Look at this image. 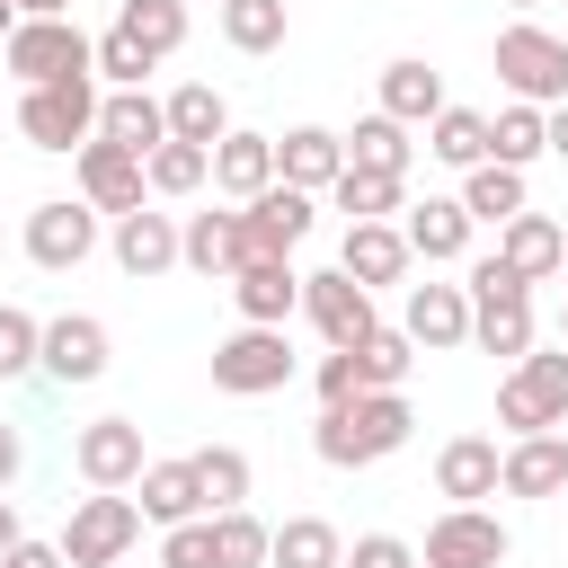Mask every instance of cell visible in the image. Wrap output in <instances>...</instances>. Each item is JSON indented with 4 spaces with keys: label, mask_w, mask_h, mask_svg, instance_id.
Listing matches in <instances>:
<instances>
[{
    "label": "cell",
    "mask_w": 568,
    "mask_h": 568,
    "mask_svg": "<svg viewBox=\"0 0 568 568\" xmlns=\"http://www.w3.org/2000/svg\"><path fill=\"white\" fill-rule=\"evenodd\" d=\"M408 399L399 390H364V399H346V408H320V426H311V444H320V462L328 470H364V462H390L399 444H408Z\"/></svg>",
    "instance_id": "1"
},
{
    "label": "cell",
    "mask_w": 568,
    "mask_h": 568,
    "mask_svg": "<svg viewBox=\"0 0 568 568\" xmlns=\"http://www.w3.org/2000/svg\"><path fill=\"white\" fill-rule=\"evenodd\" d=\"M98 71H80V80H36L27 98H18V133L36 142V151H80L89 133H98Z\"/></svg>",
    "instance_id": "2"
},
{
    "label": "cell",
    "mask_w": 568,
    "mask_h": 568,
    "mask_svg": "<svg viewBox=\"0 0 568 568\" xmlns=\"http://www.w3.org/2000/svg\"><path fill=\"white\" fill-rule=\"evenodd\" d=\"M133 541H142V497H124V488H89L71 506V524H62V559L71 568H115Z\"/></svg>",
    "instance_id": "3"
},
{
    "label": "cell",
    "mask_w": 568,
    "mask_h": 568,
    "mask_svg": "<svg viewBox=\"0 0 568 568\" xmlns=\"http://www.w3.org/2000/svg\"><path fill=\"white\" fill-rule=\"evenodd\" d=\"M497 426L506 435H550V426H568V346L559 355H524L506 382H497Z\"/></svg>",
    "instance_id": "4"
},
{
    "label": "cell",
    "mask_w": 568,
    "mask_h": 568,
    "mask_svg": "<svg viewBox=\"0 0 568 568\" xmlns=\"http://www.w3.org/2000/svg\"><path fill=\"white\" fill-rule=\"evenodd\" d=\"M0 62L36 89V80H80L98 71V36H80L71 18H18V36L0 44Z\"/></svg>",
    "instance_id": "5"
},
{
    "label": "cell",
    "mask_w": 568,
    "mask_h": 568,
    "mask_svg": "<svg viewBox=\"0 0 568 568\" xmlns=\"http://www.w3.org/2000/svg\"><path fill=\"white\" fill-rule=\"evenodd\" d=\"M284 382H293V346H284V328L240 320V328L213 346V390H231V399H266V390H284Z\"/></svg>",
    "instance_id": "6"
},
{
    "label": "cell",
    "mask_w": 568,
    "mask_h": 568,
    "mask_svg": "<svg viewBox=\"0 0 568 568\" xmlns=\"http://www.w3.org/2000/svg\"><path fill=\"white\" fill-rule=\"evenodd\" d=\"M497 80H506L524 106H559V98H568V44H559L550 27H532V18H515V27L497 36Z\"/></svg>",
    "instance_id": "7"
},
{
    "label": "cell",
    "mask_w": 568,
    "mask_h": 568,
    "mask_svg": "<svg viewBox=\"0 0 568 568\" xmlns=\"http://www.w3.org/2000/svg\"><path fill=\"white\" fill-rule=\"evenodd\" d=\"M311 222H320V213H311V186H284V178H275L266 195L240 204V240H248V257H293V248L311 240ZM248 257H240V266H248Z\"/></svg>",
    "instance_id": "8"
},
{
    "label": "cell",
    "mask_w": 568,
    "mask_h": 568,
    "mask_svg": "<svg viewBox=\"0 0 568 568\" xmlns=\"http://www.w3.org/2000/svg\"><path fill=\"white\" fill-rule=\"evenodd\" d=\"M71 160H80V195H89L98 213H133V204L151 195V160L124 151V142H106V133H89Z\"/></svg>",
    "instance_id": "9"
},
{
    "label": "cell",
    "mask_w": 568,
    "mask_h": 568,
    "mask_svg": "<svg viewBox=\"0 0 568 568\" xmlns=\"http://www.w3.org/2000/svg\"><path fill=\"white\" fill-rule=\"evenodd\" d=\"M515 541H506V524L488 515V506H444L435 524H426V568H497Z\"/></svg>",
    "instance_id": "10"
},
{
    "label": "cell",
    "mask_w": 568,
    "mask_h": 568,
    "mask_svg": "<svg viewBox=\"0 0 568 568\" xmlns=\"http://www.w3.org/2000/svg\"><path fill=\"white\" fill-rule=\"evenodd\" d=\"M89 248H98V204H89V195H80V204H71V195H53V204H36V213H27V257H36L44 275L80 266Z\"/></svg>",
    "instance_id": "11"
},
{
    "label": "cell",
    "mask_w": 568,
    "mask_h": 568,
    "mask_svg": "<svg viewBox=\"0 0 568 568\" xmlns=\"http://www.w3.org/2000/svg\"><path fill=\"white\" fill-rule=\"evenodd\" d=\"M302 311H311V328L328 337V346H364L382 320H373V293L346 275V266H328V275H302Z\"/></svg>",
    "instance_id": "12"
},
{
    "label": "cell",
    "mask_w": 568,
    "mask_h": 568,
    "mask_svg": "<svg viewBox=\"0 0 568 568\" xmlns=\"http://www.w3.org/2000/svg\"><path fill=\"white\" fill-rule=\"evenodd\" d=\"M71 462H80V479L89 488H133L151 462H142V426L133 417H89L80 435H71Z\"/></svg>",
    "instance_id": "13"
},
{
    "label": "cell",
    "mask_w": 568,
    "mask_h": 568,
    "mask_svg": "<svg viewBox=\"0 0 568 568\" xmlns=\"http://www.w3.org/2000/svg\"><path fill=\"white\" fill-rule=\"evenodd\" d=\"M115 266L124 275H169V266H186V231L169 222V213H151V204H133V213H115Z\"/></svg>",
    "instance_id": "14"
},
{
    "label": "cell",
    "mask_w": 568,
    "mask_h": 568,
    "mask_svg": "<svg viewBox=\"0 0 568 568\" xmlns=\"http://www.w3.org/2000/svg\"><path fill=\"white\" fill-rule=\"evenodd\" d=\"M435 488H444L453 506H479V497L506 488V453H497L488 435H453V444L435 453Z\"/></svg>",
    "instance_id": "15"
},
{
    "label": "cell",
    "mask_w": 568,
    "mask_h": 568,
    "mask_svg": "<svg viewBox=\"0 0 568 568\" xmlns=\"http://www.w3.org/2000/svg\"><path fill=\"white\" fill-rule=\"evenodd\" d=\"M133 488H142V524H160V532H169V524H195V515H213L195 453H186V462H151Z\"/></svg>",
    "instance_id": "16"
},
{
    "label": "cell",
    "mask_w": 568,
    "mask_h": 568,
    "mask_svg": "<svg viewBox=\"0 0 568 568\" xmlns=\"http://www.w3.org/2000/svg\"><path fill=\"white\" fill-rule=\"evenodd\" d=\"M337 169H346V133H328V124H293V133H275V178L284 186H337Z\"/></svg>",
    "instance_id": "17"
},
{
    "label": "cell",
    "mask_w": 568,
    "mask_h": 568,
    "mask_svg": "<svg viewBox=\"0 0 568 568\" xmlns=\"http://www.w3.org/2000/svg\"><path fill=\"white\" fill-rule=\"evenodd\" d=\"M408 257H417V248H408V231H399V222H346L337 266H346L364 293H373V284H399V275H408Z\"/></svg>",
    "instance_id": "18"
},
{
    "label": "cell",
    "mask_w": 568,
    "mask_h": 568,
    "mask_svg": "<svg viewBox=\"0 0 568 568\" xmlns=\"http://www.w3.org/2000/svg\"><path fill=\"white\" fill-rule=\"evenodd\" d=\"M231 302H240V320L284 328V311H302V275H293V257H248V266L231 275Z\"/></svg>",
    "instance_id": "19"
},
{
    "label": "cell",
    "mask_w": 568,
    "mask_h": 568,
    "mask_svg": "<svg viewBox=\"0 0 568 568\" xmlns=\"http://www.w3.org/2000/svg\"><path fill=\"white\" fill-rule=\"evenodd\" d=\"M426 355H444V346H462L470 337V284H408V320H399Z\"/></svg>",
    "instance_id": "20"
},
{
    "label": "cell",
    "mask_w": 568,
    "mask_h": 568,
    "mask_svg": "<svg viewBox=\"0 0 568 568\" xmlns=\"http://www.w3.org/2000/svg\"><path fill=\"white\" fill-rule=\"evenodd\" d=\"M44 373L53 382H98L106 373V320H89V311L44 320Z\"/></svg>",
    "instance_id": "21"
},
{
    "label": "cell",
    "mask_w": 568,
    "mask_h": 568,
    "mask_svg": "<svg viewBox=\"0 0 568 568\" xmlns=\"http://www.w3.org/2000/svg\"><path fill=\"white\" fill-rule=\"evenodd\" d=\"M408 248L426 257V266H453V257H470V204L462 195H426V204H408Z\"/></svg>",
    "instance_id": "22"
},
{
    "label": "cell",
    "mask_w": 568,
    "mask_h": 568,
    "mask_svg": "<svg viewBox=\"0 0 568 568\" xmlns=\"http://www.w3.org/2000/svg\"><path fill=\"white\" fill-rule=\"evenodd\" d=\"M453 98H444V71L435 62H417V53H399V62H382V115H399V124H435Z\"/></svg>",
    "instance_id": "23"
},
{
    "label": "cell",
    "mask_w": 568,
    "mask_h": 568,
    "mask_svg": "<svg viewBox=\"0 0 568 568\" xmlns=\"http://www.w3.org/2000/svg\"><path fill=\"white\" fill-rule=\"evenodd\" d=\"M98 133L151 160V151L169 142V98H151V89H106V106H98Z\"/></svg>",
    "instance_id": "24"
},
{
    "label": "cell",
    "mask_w": 568,
    "mask_h": 568,
    "mask_svg": "<svg viewBox=\"0 0 568 568\" xmlns=\"http://www.w3.org/2000/svg\"><path fill=\"white\" fill-rule=\"evenodd\" d=\"M497 257H506L524 284H541V275H559V266H568V240H559V222H550V213H515V222H497Z\"/></svg>",
    "instance_id": "25"
},
{
    "label": "cell",
    "mask_w": 568,
    "mask_h": 568,
    "mask_svg": "<svg viewBox=\"0 0 568 568\" xmlns=\"http://www.w3.org/2000/svg\"><path fill=\"white\" fill-rule=\"evenodd\" d=\"M470 337L506 364L532 355V293H470Z\"/></svg>",
    "instance_id": "26"
},
{
    "label": "cell",
    "mask_w": 568,
    "mask_h": 568,
    "mask_svg": "<svg viewBox=\"0 0 568 568\" xmlns=\"http://www.w3.org/2000/svg\"><path fill=\"white\" fill-rule=\"evenodd\" d=\"M568 488V435H515L506 444V497H559Z\"/></svg>",
    "instance_id": "27"
},
{
    "label": "cell",
    "mask_w": 568,
    "mask_h": 568,
    "mask_svg": "<svg viewBox=\"0 0 568 568\" xmlns=\"http://www.w3.org/2000/svg\"><path fill=\"white\" fill-rule=\"evenodd\" d=\"M213 186L240 195V204L266 195V186H275V133H222V142H213Z\"/></svg>",
    "instance_id": "28"
},
{
    "label": "cell",
    "mask_w": 568,
    "mask_h": 568,
    "mask_svg": "<svg viewBox=\"0 0 568 568\" xmlns=\"http://www.w3.org/2000/svg\"><path fill=\"white\" fill-rule=\"evenodd\" d=\"M266 568H346V541L320 515H284L275 541H266Z\"/></svg>",
    "instance_id": "29"
},
{
    "label": "cell",
    "mask_w": 568,
    "mask_h": 568,
    "mask_svg": "<svg viewBox=\"0 0 568 568\" xmlns=\"http://www.w3.org/2000/svg\"><path fill=\"white\" fill-rule=\"evenodd\" d=\"M541 151H550V106H524V98H515V106H497V115H488V160L532 169Z\"/></svg>",
    "instance_id": "30"
},
{
    "label": "cell",
    "mask_w": 568,
    "mask_h": 568,
    "mask_svg": "<svg viewBox=\"0 0 568 568\" xmlns=\"http://www.w3.org/2000/svg\"><path fill=\"white\" fill-rule=\"evenodd\" d=\"M408 160H417V142H408V124L399 115H364L355 133H346V169H382V178H408Z\"/></svg>",
    "instance_id": "31"
},
{
    "label": "cell",
    "mask_w": 568,
    "mask_h": 568,
    "mask_svg": "<svg viewBox=\"0 0 568 568\" xmlns=\"http://www.w3.org/2000/svg\"><path fill=\"white\" fill-rule=\"evenodd\" d=\"M248 240H240V213H186V266L195 275H240Z\"/></svg>",
    "instance_id": "32"
},
{
    "label": "cell",
    "mask_w": 568,
    "mask_h": 568,
    "mask_svg": "<svg viewBox=\"0 0 568 568\" xmlns=\"http://www.w3.org/2000/svg\"><path fill=\"white\" fill-rule=\"evenodd\" d=\"M169 133L213 151V142L231 133V106H222V89H213V80H186V89H169Z\"/></svg>",
    "instance_id": "33"
},
{
    "label": "cell",
    "mask_w": 568,
    "mask_h": 568,
    "mask_svg": "<svg viewBox=\"0 0 568 568\" xmlns=\"http://www.w3.org/2000/svg\"><path fill=\"white\" fill-rule=\"evenodd\" d=\"M337 213L346 222H390V213H408L399 195H408V178H382V169H337Z\"/></svg>",
    "instance_id": "34"
},
{
    "label": "cell",
    "mask_w": 568,
    "mask_h": 568,
    "mask_svg": "<svg viewBox=\"0 0 568 568\" xmlns=\"http://www.w3.org/2000/svg\"><path fill=\"white\" fill-rule=\"evenodd\" d=\"M462 204H470V222H515L524 213V169H506V160L462 169Z\"/></svg>",
    "instance_id": "35"
},
{
    "label": "cell",
    "mask_w": 568,
    "mask_h": 568,
    "mask_svg": "<svg viewBox=\"0 0 568 568\" xmlns=\"http://www.w3.org/2000/svg\"><path fill=\"white\" fill-rule=\"evenodd\" d=\"M115 27H124L151 62H169V53L186 44V0H124V9H115Z\"/></svg>",
    "instance_id": "36"
},
{
    "label": "cell",
    "mask_w": 568,
    "mask_h": 568,
    "mask_svg": "<svg viewBox=\"0 0 568 568\" xmlns=\"http://www.w3.org/2000/svg\"><path fill=\"white\" fill-rule=\"evenodd\" d=\"M426 151H435L444 169H479V160H488V115H479V106H444V115L426 124Z\"/></svg>",
    "instance_id": "37"
},
{
    "label": "cell",
    "mask_w": 568,
    "mask_h": 568,
    "mask_svg": "<svg viewBox=\"0 0 568 568\" xmlns=\"http://www.w3.org/2000/svg\"><path fill=\"white\" fill-rule=\"evenodd\" d=\"M284 0H222V36L240 44V53H275L284 44Z\"/></svg>",
    "instance_id": "38"
},
{
    "label": "cell",
    "mask_w": 568,
    "mask_h": 568,
    "mask_svg": "<svg viewBox=\"0 0 568 568\" xmlns=\"http://www.w3.org/2000/svg\"><path fill=\"white\" fill-rule=\"evenodd\" d=\"M27 373H44V320L0 302V382H27Z\"/></svg>",
    "instance_id": "39"
},
{
    "label": "cell",
    "mask_w": 568,
    "mask_h": 568,
    "mask_svg": "<svg viewBox=\"0 0 568 568\" xmlns=\"http://www.w3.org/2000/svg\"><path fill=\"white\" fill-rule=\"evenodd\" d=\"M204 178H213V151H204V142H178V133H169V142L151 151V195H195Z\"/></svg>",
    "instance_id": "40"
},
{
    "label": "cell",
    "mask_w": 568,
    "mask_h": 568,
    "mask_svg": "<svg viewBox=\"0 0 568 568\" xmlns=\"http://www.w3.org/2000/svg\"><path fill=\"white\" fill-rule=\"evenodd\" d=\"M266 541H275V532H266L248 506H222V515H213V550H222V568H266Z\"/></svg>",
    "instance_id": "41"
},
{
    "label": "cell",
    "mask_w": 568,
    "mask_h": 568,
    "mask_svg": "<svg viewBox=\"0 0 568 568\" xmlns=\"http://www.w3.org/2000/svg\"><path fill=\"white\" fill-rule=\"evenodd\" d=\"M355 355H364V382H373V390H399L408 364H417V337H408V328H373Z\"/></svg>",
    "instance_id": "42"
},
{
    "label": "cell",
    "mask_w": 568,
    "mask_h": 568,
    "mask_svg": "<svg viewBox=\"0 0 568 568\" xmlns=\"http://www.w3.org/2000/svg\"><path fill=\"white\" fill-rule=\"evenodd\" d=\"M195 470H204V497H213V515L248 497V453H240V444H204V453H195Z\"/></svg>",
    "instance_id": "43"
},
{
    "label": "cell",
    "mask_w": 568,
    "mask_h": 568,
    "mask_svg": "<svg viewBox=\"0 0 568 568\" xmlns=\"http://www.w3.org/2000/svg\"><path fill=\"white\" fill-rule=\"evenodd\" d=\"M160 568H222V550H213V515L169 524V532H160Z\"/></svg>",
    "instance_id": "44"
},
{
    "label": "cell",
    "mask_w": 568,
    "mask_h": 568,
    "mask_svg": "<svg viewBox=\"0 0 568 568\" xmlns=\"http://www.w3.org/2000/svg\"><path fill=\"white\" fill-rule=\"evenodd\" d=\"M142 71H151V53H142L124 27H106V36H98V80H106V89H142Z\"/></svg>",
    "instance_id": "45"
},
{
    "label": "cell",
    "mask_w": 568,
    "mask_h": 568,
    "mask_svg": "<svg viewBox=\"0 0 568 568\" xmlns=\"http://www.w3.org/2000/svg\"><path fill=\"white\" fill-rule=\"evenodd\" d=\"M373 382H364V355L355 346H328L320 355V408H346V399H364Z\"/></svg>",
    "instance_id": "46"
},
{
    "label": "cell",
    "mask_w": 568,
    "mask_h": 568,
    "mask_svg": "<svg viewBox=\"0 0 568 568\" xmlns=\"http://www.w3.org/2000/svg\"><path fill=\"white\" fill-rule=\"evenodd\" d=\"M346 568H417V550H408L399 532H364V541L346 550Z\"/></svg>",
    "instance_id": "47"
},
{
    "label": "cell",
    "mask_w": 568,
    "mask_h": 568,
    "mask_svg": "<svg viewBox=\"0 0 568 568\" xmlns=\"http://www.w3.org/2000/svg\"><path fill=\"white\" fill-rule=\"evenodd\" d=\"M0 568H71V559H62V541H18Z\"/></svg>",
    "instance_id": "48"
},
{
    "label": "cell",
    "mask_w": 568,
    "mask_h": 568,
    "mask_svg": "<svg viewBox=\"0 0 568 568\" xmlns=\"http://www.w3.org/2000/svg\"><path fill=\"white\" fill-rule=\"evenodd\" d=\"M18 541H27V532H18V506H9V488H0V559H9Z\"/></svg>",
    "instance_id": "49"
},
{
    "label": "cell",
    "mask_w": 568,
    "mask_h": 568,
    "mask_svg": "<svg viewBox=\"0 0 568 568\" xmlns=\"http://www.w3.org/2000/svg\"><path fill=\"white\" fill-rule=\"evenodd\" d=\"M9 479H18V426L0 417V488H9Z\"/></svg>",
    "instance_id": "50"
},
{
    "label": "cell",
    "mask_w": 568,
    "mask_h": 568,
    "mask_svg": "<svg viewBox=\"0 0 568 568\" xmlns=\"http://www.w3.org/2000/svg\"><path fill=\"white\" fill-rule=\"evenodd\" d=\"M550 151H559V160H568V98H559V106H550Z\"/></svg>",
    "instance_id": "51"
},
{
    "label": "cell",
    "mask_w": 568,
    "mask_h": 568,
    "mask_svg": "<svg viewBox=\"0 0 568 568\" xmlns=\"http://www.w3.org/2000/svg\"><path fill=\"white\" fill-rule=\"evenodd\" d=\"M18 18H71V0H18Z\"/></svg>",
    "instance_id": "52"
},
{
    "label": "cell",
    "mask_w": 568,
    "mask_h": 568,
    "mask_svg": "<svg viewBox=\"0 0 568 568\" xmlns=\"http://www.w3.org/2000/svg\"><path fill=\"white\" fill-rule=\"evenodd\" d=\"M9 36H18V0H0V44H9Z\"/></svg>",
    "instance_id": "53"
},
{
    "label": "cell",
    "mask_w": 568,
    "mask_h": 568,
    "mask_svg": "<svg viewBox=\"0 0 568 568\" xmlns=\"http://www.w3.org/2000/svg\"><path fill=\"white\" fill-rule=\"evenodd\" d=\"M559 346H568V302H559Z\"/></svg>",
    "instance_id": "54"
},
{
    "label": "cell",
    "mask_w": 568,
    "mask_h": 568,
    "mask_svg": "<svg viewBox=\"0 0 568 568\" xmlns=\"http://www.w3.org/2000/svg\"><path fill=\"white\" fill-rule=\"evenodd\" d=\"M506 9H541V0H506Z\"/></svg>",
    "instance_id": "55"
},
{
    "label": "cell",
    "mask_w": 568,
    "mask_h": 568,
    "mask_svg": "<svg viewBox=\"0 0 568 568\" xmlns=\"http://www.w3.org/2000/svg\"><path fill=\"white\" fill-rule=\"evenodd\" d=\"M559 284H568V266H559Z\"/></svg>",
    "instance_id": "56"
}]
</instances>
